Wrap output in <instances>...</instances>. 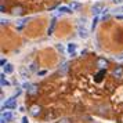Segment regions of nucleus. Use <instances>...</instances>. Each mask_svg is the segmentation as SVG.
Wrapping results in <instances>:
<instances>
[{
    "instance_id": "f257e3e1",
    "label": "nucleus",
    "mask_w": 123,
    "mask_h": 123,
    "mask_svg": "<svg viewBox=\"0 0 123 123\" xmlns=\"http://www.w3.org/2000/svg\"><path fill=\"white\" fill-rule=\"evenodd\" d=\"M4 109H14V108H17V101H15V95L11 97V98H8L6 101V104L3 106Z\"/></svg>"
},
{
    "instance_id": "f03ea898",
    "label": "nucleus",
    "mask_w": 123,
    "mask_h": 123,
    "mask_svg": "<svg viewBox=\"0 0 123 123\" xmlns=\"http://www.w3.org/2000/svg\"><path fill=\"white\" fill-rule=\"evenodd\" d=\"M104 4L102 3H95L94 6H93V8H91V11H93V14L94 15H100L101 12H104Z\"/></svg>"
},
{
    "instance_id": "7ed1b4c3",
    "label": "nucleus",
    "mask_w": 123,
    "mask_h": 123,
    "mask_svg": "<svg viewBox=\"0 0 123 123\" xmlns=\"http://www.w3.org/2000/svg\"><path fill=\"white\" fill-rule=\"evenodd\" d=\"M108 60H105V58H97V67L100 68V69H106V67H108Z\"/></svg>"
},
{
    "instance_id": "20e7f679",
    "label": "nucleus",
    "mask_w": 123,
    "mask_h": 123,
    "mask_svg": "<svg viewBox=\"0 0 123 123\" xmlns=\"http://www.w3.org/2000/svg\"><path fill=\"white\" fill-rule=\"evenodd\" d=\"M14 115H12L11 112H4V113H1V123H7V122H11Z\"/></svg>"
},
{
    "instance_id": "39448f33",
    "label": "nucleus",
    "mask_w": 123,
    "mask_h": 123,
    "mask_svg": "<svg viewBox=\"0 0 123 123\" xmlns=\"http://www.w3.org/2000/svg\"><path fill=\"white\" fill-rule=\"evenodd\" d=\"M40 112H42V108H40L39 105H33V106H31V115L35 117H37L40 115Z\"/></svg>"
},
{
    "instance_id": "423d86ee",
    "label": "nucleus",
    "mask_w": 123,
    "mask_h": 123,
    "mask_svg": "<svg viewBox=\"0 0 123 123\" xmlns=\"http://www.w3.org/2000/svg\"><path fill=\"white\" fill-rule=\"evenodd\" d=\"M112 75L115 76V78H122L123 76V67H116L115 69H113V72H112Z\"/></svg>"
},
{
    "instance_id": "0eeeda50",
    "label": "nucleus",
    "mask_w": 123,
    "mask_h": 123,
    "mask_svg": "<svg viewBox=\"0 0 123 123\" xmlns=\"http://www.w3.org/2000/svg\"><path fill=\"white\" fill-rule=\"evenodd\" d=\"M79 36H80L82 39H87V37H89V31H87L86 28L79 26Z\"/></svg>"
},
{
    "instance_id": "6e6552de",
    "label": "nucleus",
    "mask_w": 123,
    "mask_h": 123,
    "mask_svg": "<svg viewBox=\"0 0 123 123\" xmlns=\"http://www.w3.org/2000/svg\"><path fill=\"white\" fill-rule=\"evenodd\" d=\"M67 50L71 55H76V44H75V43H69L68 47H67Z\"/></svg>"
},
{
    "instance_id": "1a4fd4ad",
    "label": "nucleus",
    "mask_w": 123,
    "mask_h": 123,
    "mask_svg": "<svg viewBox=\"0 0 123 123\" xmlns=\"http://www.w3.org/2000/svg\"><path fill=\"white\" fill-rule=\"evenodd\" d=\"M19 72H21V76H22L24 79H28L29 76H31V72H29V71H28L25 67L21 68V69H19Z\"/></svg>"
},
{
    "instance_id": "9d476101",
    "label": "nucleus",
    "mask_w": 123,
    "mask_h": 123,
    "mask_svg": "<svg viewBox=\"0 0 123 123\" xmlns=\"http://www.w3.org/2000/svg\"><path fill=\"white\" fill-rule=\"evenodd\" d=\"M36 93H37V86H36V84H32V86H29L28 94H29V95H35Z\"/></svg>"
},
{
    "instance_id": "9b49d317",
    "label": "nucleus",
    "mask_w": 123,
    "mask_h": 123,
    "mask_svg": "<svg viewBox=\"0 0 123 123\" xmlns=\"http://www.w3.org/2000/svg\"><path fill=\"white\" fill-rule=\"evenodd\" d=\"M4 68V73H12L14 72V67H12L11 64H7L6 67H3Z\"/></svg>"
},
{
    "instance_id": "f8f14e48",
    "label": "nucleus",
    "mask_w": 123,
    "mask_h": 123,
    "mask_svg": "<svg viewBox=\"0 0 123 123\" xmlns=\"http://www.w3.org/2000/svg\"><path fill=\"white\" fill-rule=\"evenodd\" d=\"M22 12H24L22 7H14V8H12V14H14V15H21Z\"/></svg>"
},
{
    "instance_id": "ddd939ff",
    "label": "nucleus",
    "mask_w": 123,
    "mask_h": 123,
    "mask_svg": "<svg viewBox=\"0 0 123 123\" xmlns=\"http://www.w3.org/2000/svg\"><path fill=\"white\" fill-rule=\"evenodd\" d=\"M69 7H71V10H72V11H75V10L80 8V4H79L78 1H72V3H69Z\"/></svg>"
},
{
    "instance_id": "4468645a",
    "label": "nucleus",
    "mask_w": 123,
    "mask_h": 123,
    "mask_svg": "<svg viewBox=\"0 0 123 123\" xmlns=\"http://www.w3.org/2000/svg\"><path fill=\"white\" fill-rule=\"evenodd\" d=\"M58 11L67 12V14H71V12H72V10H71V7L68 6V7H60V8H58Z\"/></svg>"
},
{
    "instance_id": "2eb2a0df",
    "label": "nucleus",
    "mask_w": 123,
    "mask_h": 123,
    "mask_svg": "<svg viewBox=\"0 0 123 123\" xmlns=\"http://www.w3.org/2000/svg\"><path fill=\"white\" fill-rule=\"evenodd\" d=\"M104 75H105V71H104V69H101V71H100V73L97 75V78H95V80H97V82H101V80H102V76H104Z\"/></svg>"
},
{
    "instance_id": "dca6fc26",
    "label": "nucleus",
    "mask_w": 123,
    "mask_h": 123,
    "mask_svg": "<svg viewBox=\"0 0 123 123\" xmlns=\"http://www.w3.org/2000/svg\"><path fill=\"white\" fill-rule=\"evenodd\" d=\"M4 78H6V75H4V73H1V76H0V80H1V86H8L10 83H8V82H7Z\"/></svg>"
},
{
    "instance_id": "f3484780",
    "label": "nucleus",
    "mask_w": 123,
    "mask_h": 123,
    "mask_svg": "<svg viewBox=\"0 0 123 123\" xmlns=\"http://www.w3.org/2000/svg\"><path fill=\"white\" fill-rule=\"evenodd\" d=\"M54 26H55V19H53V21H51V26L49 28V31H47V33H49V35L53 33V31H54Z\"/></svg>"
},
{
    "instance_id": "a211bd4d",
    "label": "nucleus",
    "mask_w": 123,
    "mask_h": 123,
    "mask_svg": "<svg viewBox=\"0 0 123 123\" xmlns=\"http://www.w3.org/2000/svg\"><path fill=\"white\" fill-rule=\"evenodd\" d=\"M68 67H69V62H65V64L62 65V71H61V72H62V73H65V72L68 71Z\"/></svg>"
},
{
    "instance_id": "6ab92c4d",
    "label": "nucleus",
    "mask_w": 123,
    "mask_h": 123,
    "mask_svg": "<svg viewBox=\"0 0 123 123\" xmlns=\"http://www.w3.org/2000/svg\"><path fill=\"white\" fill-rule=\"evenodd\" d=\"M0 64H1V67H4V65H7V61L4 60V58H1V61H0Z\"/></svg>"
},
{
    "instance_id": "aec40b11",
    "label": "nucleus",
    "mask_w": 123,
    "mask_h": 123,
    "mask_svg": "<svg viewBox=\"0 0 123 123\" xmlns=\"http://www.w3.org/2000/svg\"><path fill=\"white\" fill-rule=\"evenodd\" d=\"M112 3H115V4H119V3H122L123 0H111Z\"/></svg>"
},
{
    "instance_id": "412c9836",
    "label": "nucleus",
    "mask_w": 123,
    "mask_h": 123,
    "mask_svg": "<svg viewBox=\"0 0 123 123\" xmlns=\"http://www.w3.org/2000/svg\"><path fill=\"white\" fill-rule=\"evenodd\" d=\"M57 49H58L60 51H64V47H62L61 44H57Z\"/></svg>"
},
{
    "instance_id": "4be33fe9",
    "label": "nucleus",
    "mask_w": 123,
    "mask_h": 123,
    "mask_svg": "<svg viewBox=\"0 0 123 123\" xmlns=\"http://www.w3.org/2000/svg\"><path fill=\"white\" fill-rule=\"evenodd\" d=\"M22 123H28V117H26V116L22 117Z\"/></svg>"
},
{
    "instance_id": "5701e85b",
    "label": "nucleus",
    "mask_w": 123,
    "mask_h": 123,
    "mask_svg": "<svg viewBox=\"0 0 123 123\" xmlns=\"http://www.w3.org/2000/svg\"><path fill=\"white\" fill-rule=\"evenodd\" d=\"M60 123H71V122H69V119H64V120H61Z\"/></svg>"
},
{
    "instance_id": "b1692460",
    "label": "nucleus",
    "mask_w": 123,
    "mask_h": 123,
    "mask_svg": "<svg viewBox=\"0 0 123 123\" xmlns=\"http://www.w3.org/2000/svg\"><path fill=\"white\" fill-rule=\"evenodd\" d=\"M39 75H40V76H43V75H46V71H40V72H39Z\"/></svg>"
},
{
    "instance_id": "393cba45",
    "label": "nucleus",
    "mask_w": 123,
    "mask_h": 123,
    "mask_svg": "<svg viewBox=\"0 0 123 123\" xmlns=\"http://www.w3.org/2000/svg\"><path fill=\"white\" fill-rule=\"evenodd\" d=\"M7 22H8L7 19H1V25H4V24H7Z\"/></svg>"
},
{
    "instance_id": "a878e982",
    "label": "nucleus",
    "mask_w": 123,
    "mask_h": 123,
    "mask_svg": "<svg viewBox=\"0 0 123 123\" xmlns=\"http://www.w3.org/2000/svg\"><path fill=\"white\" fill-rule=\"evenodd\" d=\"M115 17H116L117 19H123V15H115Z\"/></svg>"
},
{
    "instance_id": "bb28decb",
    "label": "nucleus",
    "mask_w": 123,
    "mask_h": 123,
    "mask_svg": "<svg viewBox=\"0 0 123 123\" xmlns=\"http://www.w3.org/2000/svg\"><path fill=\"white\" fill-rule=\"evenodd\" d=\"M117 60H123V54H122V55H119V57H117Z\"/></svg>"
},
{
    "instance_id": "cd10ccee",
    "label": "nucleus",
    "mask_w": 123,
    "mask_h": 123,
    "mask_svg": "<svg viewBox=\"0 0 123 123\" xmlns=\"http://www.w3.org/2000/svg\"><path fill=\"white\" fill-rule=\"evenodd\" d=\"M117 11H122V12H123V6L120 7V8H119V10H117Z\"/></svg>"
}]
</instances>
